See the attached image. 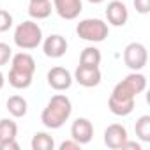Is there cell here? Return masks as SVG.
<instances>
[{
    "label": "cell",
    "mask_w": 150,
    "mask_h": 150,
    "mask_svg": "<svg viewBox=\"0 0 150 150\" xmlns=\"http://www.w3.org/2000/svg\"><path fill=\"white\" fill-rule=\"evenodd\" d=\"M106 18H108V23L113 25V27H124L129 20V11L125 7L124 2L120 0H111L106 7Z\"/></svg>",
    "instance_id": "7c38bea8"
},
{
    "label": "cell",
    "mask_w": 150,
    "mask_h": 150,
    "mask_svg": "<svg viewBox=\"0 0 150 150\" xmlns=\"http://www.w3.org/2000/svg\"><path fill=\"white\" fill-rule=\"evenodd\" d=\"M32 78L34 74H28V72H23V71H18V69H13L9 71V85L13 88H18V90H25L32 85Z\"/></svg>",
    "instance_id": "2e32d148"
},
{
    "label": "cell",
    "mask_w": 150,
    "mask_h": 150,
    "mask_svg": "<svg viewBox=\"0 0 150 150\" xmlns=\"http://www.w3.org/2000/svg\"><path fill=\"white\" fill-rule=\"evenodd\" d=\"M101 58H103L101 50H97L96 46H88L80 55V65H85V67H99Z\"/></svg>",
    "instance_id": "ac0fdd59"
},
{
    "label": "cell",
    "mask_w": 150,
    "mask_h": 150,
    "mask_svg": "<svg viewBox=\"0 0 150 150\" xmlns=\"http://www.w3.org/2000/svg\"><path fill=\"white\" fill-rule=\"evenodd\" d=\"M71 138L74 141H78L80 145H87L92 141L94 138V125L88 118L85 117H80L72 122L71 125Z\"/></svg>",
    "instance_id": "52a82bcc"
},
{
    "label": "cell",
    "mask_w": 150,
    "mask_h": 150,
    "mask_svg": "<svg viewBox=\"0 0 150 150\" xmlns=\"http://www.w3.org/2000/svg\"><path fill=\"white\" fill-rule=\"evenodd\" d=\"M90 4H101V2H104V0H88Z\"/></svg>",
    "instance_id": "f1b7e54d"
},
{
    "label": "cell",
    "mask_w": 150,
    "mask_h": 150,
    "mask_svg": "<svg viewBox=\"0 0 150 150\" xmlns=\"http://www.w3.org/2000/svg\"><path fill=\"white\" fill-rule=\"evenodd\" d=\"M42 42V28L34 20L20 23L14 30V44L20 50H35Z\"/></svg>",
    "instance_id": "7a4b0ae2"
},
{
    "label": "cell",
    "mask_w": 150,
    "mask_h": 150,
    "mask_svg": "<svg viewBox=\"0 0 150 150\" xmlns=\"http://www.w3.org/2000/svg\"><path fill=\"white\" fill-rule=\"evenodd\" d=\"M134 101L136 99H124V97H117V96H110L108 99V108L113 115L117 117H127L132 113L134 110Z\"/></svg>",
    "instance_id": "4fadbf2b"
},
{
    "label": "cell",
    "mask_w": 150,
    "mask_h": 150,
    "mask_svg": "<svg viewBox=\"0 0 150 150\" xmlns=\"http://www.w3.org/2000/svg\"><path fill=\"white\" fill-rule=\"evenodd\" d=\"M30 145H32V150H53L55 139L48 132H35Z\"/></svg>",
    "instance_id": "d6986e66"
},
{
    "label": "cell",
    "mask_w": 150,
    "mask_h": 150,
    "mask_svg": "<svg viewBox=\"0 0 150 150\" xmlns=\"http://www.w3.org/2000/svg\"><path fill=\"white\" fill-rule=\"evenodd\" d=\"M11 57H13V50H11V46L6 44V42H0V65L9 64Z\"/></svg>",
    "instance_id": "603a6c76"
},
{
    "label": "cell",
    "mask_w": 150,
    "mask_h": 150,
    "mask_svg": "<svg viewBox=\"0 0 150 150\" xmlns=\"http://www.w3.org/2000/svg\"><path fill=\"white\" fill-rule=\"evenodd\" d=\"M129 139L127 129L122 124H111L104 131V145L113 150H122L124 143Z\"/></svg>",
    "instance_id": "ba28073f"
},
{
    "label": "cell",
    "mask_w": 150,
    "mask_h": 150,
    "mask_svg": "<svg viewBox=\"0 0 150 150\" xmlns=\"http://www.w3.org/2000/svg\"><path fill=\"white\" fill-rule=\"evenodd\" d=\"M67 39L60 34H51L50 37L44 39L42 42V51L48 58H60L67 51Z\"/></svg>",
    "instance_id": "30bf717a"
},
{
    "label": "cell",
    "mask_w": 150,
    "mask_h": 150,
    "mask_svg": "<svg viewBox=\"0 0 150 150\" xmlns=\"http://www.w3.org/2000/svg\"><path fill=\"white\" fill-rule=\"evenodd\" d=\"M129 148H132V150H141V145H139V143H136V141H131V139H127V141L124 143L122 150H129Z\"/></svg>",
    "instance_id": "4316f807"
},
{
    "label": "cell",
    "mask_w": 150,
    "mask_h": 150,
    "mask_svg": "<svg viewBox=\"0 0 150 150\" xmlns=\"http://www.w3.org/2000/svg\"><path fill=\"white\" fill-rule=\"evenodd\" d=\"M146 88V78L145 74H141L139 71H132L131 74L118 81L113 88V96H118V97H125V99H136L138 94H141L143 90Z\"/></svg>",
    "instance_id": "277c9868"
},
{
    "label": "cell",
    "mask_w": 150,
    "mask_h": 150,
    "mask_svg": "<svg viewBox=\"0 0 150 150\" xmlns=\"http://www.w3.org/2000/svg\"><path fill=\"white\" fill-rule=\"evenodd\" d=\"M4 85H6V78H4V74H2V71H0V90L4 88Z\"/></svg>",
    "instance_id": "83f0119b"
},
{
    "label": "cell",
    "mask_w": 150,
    "mask_h": 150,
    "mask_svg": "<svg viewBox=\"0 0 150 150\" xmlns=\"http://www.w3.org/2000/svg\"><path fill=\"white\" fill-rule=\"evenodd\" d=\"M0 150H20V145L16 143V139L0 141Z\"/></svg>",
    "instance_id": "d4e9b609"
},
{
    "label": "cell",
    "mask_w": 150,
    "mask_h": 150,
    "mask_svg": "<svg viewBox=\"0 0 150 150\" xmlns=\"http://www.w3.org/2000/svg\"><path fill=\"white\" fill-rule=\"evenodd\" d=\"M7 106V111L14 117V118H21L27 115L28 111V104H27V99L21 97V96H11L6 103Z\"/></svg>",
    "instance_id": "e0dca14e"
},
{
    "label": "cell",
    "mask_w": 150,
    "mask_h": 150,
    "mask_svg": "<svg viewBox=\"0 0 150 150\" xmlns=\"http://www.w3.org/2000/svg\"><path fill=\"white\" fill-rule=\"evenodd\" d=\"M148 53L141 42H131L124 50V62L131 71H141L146 65Z\"/></svg>",
    "instance_id": "5b68a950"
},
{
    "label": "cell",
    "mask_w": 150,
    "mask_h": 150,
    "mask_svg": "<svg viewBox=\"0 0 150 150\" xmlns=\"http://www.w3.org/2000/svg\"><path fill=\"white\" fill-rule=\"evenodd\" d=\"M53 9L62 20H76L83 11L81 0H53Z\"/></svg>",
    "instance_id": "8fae6325"
},
{
    "label": "cell",
    "mask_w": 150,
    "mask_h": 150,
    "mask_svg": "<svg viewBox=\"0 0 150 150\" xmlns=\"http://www.w3.org/2000/svg\"><path fill=\"white\" fill-rule=\"evenodd\" d=\"M11 67L23 71V72H28V74H34L35 72V60L32 55L21 51V53H16L11 57Z\"/></svg>",
    "instance_id": "5bb4252c"
},
{
    "label": "cell",
    "mask_w": 150,
    "mask_h": 150,
    "mask_svg": "<svg viewBox=\"0 0 150 150\" xmlns=\"http://www.w3.org/2000/svg\"><path fill=\"white\" fill-rule=\"evenodd\" d=\"M18 134V125L11 118H0V141L7 139H16Z\"/></svg>",
    "instance_id": "ffe728a7"
},
{
    "label": "cell",
    "mask_w": 150,
    "mask_h": 150,
    "mask_svg": "<svg viewBox=\"0 0 150 150\" xmlns=\"http://www.w3.org/2000/svg\"><path fill=\"white\" fill-rule=\"evenodd\" d=\"M81 145L78 143V141H74L72 138L71 139H67V141H64L62 145H60V150H78Z\"/></svg>",
    "instance_id": "484cf974"
},
{
    "label": "cell",
    "mask_w": 150,
    "mask_h": 150,
    "mask_svg": "<svg viewBox=\"0 0 150 150\" xmlns=\"http://www.w3.org/2000/svg\"><path fill=\"white\" fill-rule=\"evenodd\" d=\"M11 27H13V16H11V13L0 9V34L7 32Z\"/></svg>",
    "instance_id": "7402d4cb"
},
{
    "label": "cell",
    "mask_w": 150,
    "mask_h": 150,
    "mask_svg": "<svg viewBox=\"0 0 150 150\" xmlns=\"http://www.w3.org/2000/svg\"><path fill=\"white\" fill-rule=\"evenodd\" d=\"M72 113V103L67 96L64 94H57L53 96L46 108L41 113V122L44 124V127L48 129H60L71 117Z\"/></svg>",
    "instance_id": "6da1fadb"
},
{
    "label": "cell",
    "mask_w": 150,
    "mask_h": 150,
    "mask_svg": "<svg viewBox=\"0 0 150 150\" xmlns=\"http://www.w3.org/2000/svg\"><path fill=\"white\" fill-rule=\"evenodd\" d=\"M51 2L50 0H30L28 4V16L32 20H46L51 14Z\"/></svg>",
    "instance_id": "9a60e30c"
},
{
    "label": "cell",
    "mask_w": 150,
    "mask_h": 150,
    "mask_svg": "<svg viewBox=\"0 0 150 150\" xmlns=\"http://www.w3.org/2000/svg\"><path fill=\"white\" fill-rule=\"evenodd\" d=\"M134 9L139 14H148L150 13V0H134Z\"/></svg>",
    "instance_id": "cb8c5ba5"
},
{
    "label": "cell",
    "mask_w": 150,
    "mask_h": 150,
    "mask_svg": "<svg viewBox=\"0 0 150 150\" xmlns=\"http://www.w3.org/2000/svg\"><path fill=\"white\" fill-rule=\"evenodd\" d=\"M134 131H136V136L148 143L150 141V115H141L138 120H136V125H134Z\"/></svg>",
    "instance_id": "44dd1931"
},
{
    "label": "cell",
    "mask_w": 150,
    "mask_h": 150,
    "mask_svg": "<svg viewBox=\"0 0 150 150\" xmlns=\"http://www.w3.org/2000/svg\"><path fill=\"white\" fill-rule=\"evenodd\" d=\"M76 34L83 41H88V42H103L108 37L110 28H108V23H104L99 18H85V20H81L78 23Z\"/></svg>",
    "instance_id": "3957f363"
},
{
    "label": "cell",
    "mask_w": 150,
    "mask_h": 150,
    "mask_svg": "<svg viewBox=\"0 0 150 150\" xmlns=\"http://www.w3.org/2000/svg\"><path fill=\"white\" fill-rule=\"evenodd\" d=\"M72 80L80 83L85 88H92L97 87L101 83V71L99 67H85V65H78L76 71H74Z\"/></svg>",
    "instance_id": "9c48e42d"
},
{
    "label": "cell",
    "mask_w": 150,
    "mask_h": 150,
    "mask_svg": "<svg viewBox=\"0 0 150 150\" xmlns=\"http://www.w3.org/2000/svg\"><path fill=\"white\" fill-rule=\"evenodd\" d=\"M72 81H74L72 80V74L65 67L57 65V67H51L48 71V85L53 90H57V92H64V90L71 88Z\"/></svg>",
    "instance_id": "8992f818"
}]
</instances>
